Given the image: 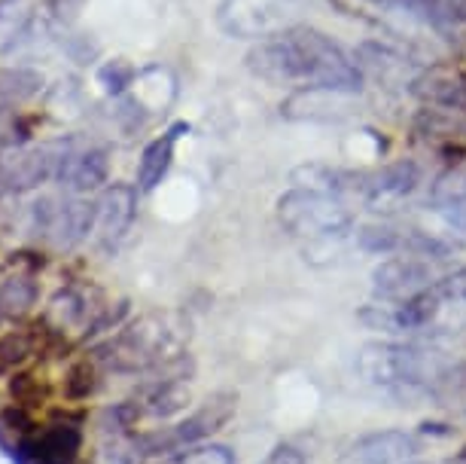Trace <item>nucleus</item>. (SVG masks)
<instances>
[{
    "label": "nucleus",
    "mask_w": 466,
    "mask_h": 464,
    "mask_svg": "<svg viewBox=\"0 0 466 464\" xmlns=\"http://www.w3.org/2000/svg\"><path fill=\"white\" fill-rule=\"evenodd\" d=\"M248 71L262 83L299 86L308 92L354 95L363 89V67L318 28L296 25L248 52Z\"/></svg>",
    "instance_id": "nucleus-1"
},
{
    "label": "nucleus",
    "mask_w": 466,
    "mask_h": 464,
    "mask_svg": "<svg viewBox=\"0 0 466 464\" xmlns=\"http://www.w3.org/2000/svg\"><path fill=\"white\" fill-rule=\"evenodd\" d=\"M451 357L442 348L400 343V339H378L366 343L354 357V370L369 388L393 394V397H415L445 388L451 373Z\"/></svg>",
    "instance_id": "nucleus-2"
},
{
    "label": "nucleus",
    "mask_w": 466,
    "mask_h": 464,
    "mask_svg": "<svg viewBox=\"0 0 466 464\" xmlns=\"http://www.w3.org/2000/svg\"><path fill=\"white\" fill-rule=\"evenodd\" d=\"M360 321L381 334H466V269L436 278L427 291L409 303H372L360 312Z\"/></svg>",
    "instance_id": "nucleus-3"
},
{
    "label": "nucleus",
    "mask_w": 466,
    "mask_h": 464,
    "mask_svg": "<svg viewBox=\"0 0 466 464\" xmlns=\"http://www.w3.org/2000/svg\"><path fill=\"white\" fill-rule=\"evenodd\" d=\"M174 345H177V327H174V321L162 312H149L135 321H126L116 334H110L104 343L95 345L89 355L104 370L119 376H137V373H149L153 366L174 357L171 355Z\"/></svg>",
    "instance_id": "nucleus-4"
},
{
    "label": "nucleus",
    "mask_w": 466,
    "mask_h": 464,
    "mask_svg": "<svg viewBox=\"0 0 466 464\" xmlns=\"http://www.w3.org/2000/svg\"><path fill=\"white\" fill-rule=\"evenodd\" d=\"M278 223L289 235L305 242H332L350 232L354 214L345 205V199L336 192H323L311 187H293L278 199L275 205Z\"/></svg>",
    "instance_id": "nucleus-5"
},
{
    "label": "nucleus",
    "mask_w": 466,
    "mask_h": 464,
    "mask_svg": "<svg viewBox=\"0 0 466 464\" xmlns=\"http://www.w3.org/2000/svg\"><path fill=\"white\" fill-rule=\"evenodd\" d=\"M235 409H238V394L217 391V394H210L196 413L183 416L171 425L153 428V431L135 434V443H137V449L144 452V459L187 452L192 446H201L205 440H210L217 431H223V428L232 422Z\"/></svg>",
    "instance_id": "nucleus-6"
},
{
    "label": "nucleus",
    "mask_w": 466,
    "mask_h": 464,
    "mask_svg": "<svg viewBox=\"0 0 466 464\" xmlns=\"http://www.w3.org/2000/svg\"><path fill=\"white\" fill-rule=\"evenodd\" d=\"M302 0H223L217 22L228 37L271 40L299 25Z\"/></svg>",
    "instance_id": "nucleus-7"
},
{
    "label": "nucleus",
    "mask_w": 466,
    "mask_h": 464,
    "mask_svg": "<svg viewBox=\"0 0 466 464\" xmlns=\"http://www.w3.org/2000/svg\"><path fill=\"white\" fill-rule=\"evenodd\" d=\"M196 376V361L189 355H174L165 364L153 366L147 379H140L135 391V407L140 409V418H162L168 422L177 413H183L189 404V382Z\"/></svg>",
    "instance_id": "nucleus-8"
},
{
    "label": "nucleus",
    "mask_w": 466,
    "mask_h": 464,
    "mask_svg": "<svg viewBox=\"0 0 466 464\" xmlns=\"http://www.w3.org/2000/svg\"><path fill=\"white\" fill-rule=\"evenodd\" d=\"M74 144L76 138H58V141L19 147V150L0 156V190L19 196V192H31L43 187V183L56 180L61 162H65V156Z\"/></svg>",
    "instance_id": "nucleus-9"
},
{
    "label": "nucleus",
    "mask_w": 466,
    "mask_h": 464,
    "mask_svg": "<svg viewBox=\"0 0 466 464\" xmlns=\"http://www.w3.org/2000/svg\"><path fill=\"white\" fill-rule=\"evenodd\" d=\"M83 416L70 409H56L52 422H46L28 440L15 443L25 464H80L83 455Z\"/></svg>",
    "instance_id": "nucleus-10"
},
{
    "label": "nucleus",
    "mask_w": 466,
    "mask_h": 464,
    "mask_svg": "<svg viewBox=\"0 0 466 464\" xmlns=\"http://www.w3.org/2000/svg\"><path fill=\"white\" fill-rule=\"evenodd\" d=\"M436 282L433 260L420 253H390L372 269L375 303H409Z\"/></svg>",
    "instance_id": "nucleus-11"
},
{
    "label": "nucleus",
    "mask_w": 466,
    "mask_h": 464,
    "mask_svg": "<svg viewBox=\"0 0 466 464\" xmlns=\"http://www.w3.org/2000/svg\"><path fill=\"white\" fill-rule=\"evenodd\" d=\"M420 187V165L411 160L390 162L384 169H378L375 174H366L360 183V196L369 211L375 214H390L400 211Z\"/></svg>",
    "instance_id": "nucleus-12"
},
{
    "label": "nucleus",
    "mask_w": 466,
    "mask_h": 464,
    "mask_svg": "<svg viewBox=\"0 0 466 464\" xmlns=\"http://www.w3.org/2000/svg\"><path fill=\"white\" fill-rule=\"evenodd\" d=\"M341 464H427L424 446L415 434L400 431V428H384V431H369L357 437L348 446Z\"/></svg>",
    "instance_id": "nucleus-13"
},
{
    "label": "nucleus",
    "mask_w": 466,
    "mask_h": 464,
    "mask_svg": "<svg viewBox=\"0 0 466 464\" xmlns=\"http://www.w3.org/2000/svg\"><path fill=\"white\" fill-rule=\"evenodd\" d=\"M95 223H98V202L83 196L56 199V211H52L46 242L56 251H74L95 232Z\"/></svg>",
    "instance_id": "nucleus-14"
},
{
    "label": "nucleus",
    "mask_w": 466,
    "mask_h": 464,
    "mask_svg": "<svg viewBox=\"0 0 466 464\" xmlns=\"http://www.w3.org/2000/svg\"><path fill=\"white\" fill-rule=\"evenodd\" d=\"M137 217V190L131 183H110L98 199V223H95V239L104 251L116 248L126 239L131 223Z\"/></svg>",
    "instance_id": "nucleus-15"
},
{
    "label": "nucleus",
    "mask_w": 466,
    "mask_h": 464,
    "mask_svg": "<svg viewBox=\"0 0 466 464\" xmlns=\"http://www.w3.org/2000/svg\"><path fill=\"white\" fill-rule=\"evenodd\" d=\"M110 178V156L98 144H80L76 141L67 150L65 162H61L58 183L65 187L70 196H83V192L98 190L101 183Z\"/></svg>",
    "instance_id": "nucleus-16"
},
{
    "label": "nucleus",
    "mask_w": 466,
    "mask_h": 464,
    "mask_svg": "<svg viewBox=\"0 0 466 464\" xmlns=\"http://www.w3.org/2000/svg\"><path fill=\"white\" fill-rule=\"evenodd\" d=\"M104 305L107 303L98 300V291L83 284H67L49 300V309L43 312V318L56 324L58 330H65V334L67 330H86Z\"/></svg>",
    "instance_id": "nucleus-17"
},
{
    "label": "nucleus",
    "mask_w": 466,
    "mask_h": 464,
    "mask_svg": "<svg viewBox=\"0 0 466 464\" xmlns=\"http://www.w3.org/2000/svg\"><path fill=\"white\" fill-rule=\"evenodd\" d=\"M430 208L448 230L466 235V162H457L439 174L430 190Z\"/></svg>",
    "instance_id": "nucleus-18"
},
{
    "label": "nucleus",
    "mask_w": 466,
    "mask_h": 464,
    "mask_svg": "<svg viewBox=\"0 0 466 464\" xmlns=\"http://www.w3.org/2000/svg\"><path fill=\"white\" fill-rule=\"evenodd\" d=\"M366 4L411 15L433 28H463L466 25V0H366Z\"/></svg>",
    "instance_id": "nucleus-19"
},
{
    "label": "nucleus",
    "mask_w": 466,
    "mask_h": 464,
    "mask_svg": "<svg viewBox=\"0 0 466 464\" xmlns=\"http://www.w3.org/2000/svg\"><path fill=\"white\" fill-rule=\"evenodd\" d=\"M180 131H187V126H171L165 135H159L156 141H149L140 153V162H137V187L144 192H153L159 183L165 180V174L171 171V162H174V147L180 141Z\"/></svg>",
    "instance_id": "nucleus-20"
},
{
    "label": "nucleus",
    "mask_w": 466,
    "mask_h": 464,
    "mask_svg": "<svg viewBox=\"0 0 466 464\" xmlns=\"http://www.w3.org/2000/svg\"><path fill=\"white\" fill-rule=\"evenodd\" d=\"M4 391L10 404H19L25 409H31V413H40V409H49L56 385L49 382V376L43 373L40 366H25V370H15L13 376H6Z\"/></svg>",
    "instance_id": "nucleus-21"
},
{
    "label": "nucleus",
    "mask_w": 466,
    "mask_h": 464,
    "mask_svg": "<svg viewBox=\"0 0 466 464\" xmlns=\"http://www.w3.org/2000/svg\"><path fill=\"white\" fill-rule=\"evenodd\" d=\"M37 357H40V339L31 318L15 324L13 330H0V379L31 366V361H37Z\"/></svg>",
    "instance_id": "nucleus-22"
},
{
    "label": "nucleus",
    "mask_w": 466,
    "mask_h": 464,
    "mask_svg": "<svg viewBox=\"0 0 466 464\" xmlns=\"http://www.w3.org/2000/svg\"><path fill=\"white\" fill-rule=\"evenodd\" d=\"M101 391V364L92 355L76 357L65 366L58 382V394L67 407H86Z\"/></svg>",
    "instance_id": "nucleus-23"
},
{
    "label": "nucleus",
    "mask_w": 466,
    "mask_h": 464,
    "mask_svg": "<svg viewBox=\"0 0 466 464\" xmlns=\"http://www.w3.org/2000/svg\"><path fill=\"white\" fill-rule=\"evenodd\" d=\"M40 303V282L37 275L28 273H13L0 282V312H4L6 321H28L31 312L37 309Z\"/></svg>",
    "instance_id": "nucleus-24"
},
{
    "label": "nucleus",
    "mask_w": 466,
    "mask_h": 464,
    "mask_svg": "<svg viewBox=\"0 0 466 464\" xmlns=\"http://www.w3.org/2000/svg\"><path fill=\"white\" fill-rule=\"evenodd\" d=\"M43 89V74L34 67H6L0 71V108H15V104L34 98Z\"/></svg>",
    "instance_id": "nucleus-25"
},
{
    "label": "nucleus",
    "mask_w": 466,
    "mask_h": 464,
    "mask_svg": "<svg viewBox=\"0 0 466 464\" xmlns=\"http://www.w3.org/2000/svg\"><path fill=\"white\" fill-rule=\"evenodd\" d=\"M34 119L15 108H0V150H19L31 141Z\"/></svg>",
    "instance_id": "nucleus-26"
},
{
    "label": "nucleus",
    "mask_w": 466,
    "mask_h": 464,
    "mask_svg": "<svg viewBox=\"0 0 466 464\" xmlns=\"http://www.w3.org/2000/svg\"><path fill=\"white\" fill-rule=\"evenodd\" d=\"M406 239H409V232L390 230V226H366V230H360V248L375 253V257L402 253L406 251Z\"/></svg>",
    "instance_id": "nucleus-27"
},
{
    "label": "nucleus",
    "mask_w": 466,
    "mask_h": 464,
    "mask_svg": "<svg viewBox=\"0 0 466 464\" xmlns=\"http://www.w3.org/2000/svg\"><path fill=\"white\" fill-rule=\"evenodd\" d=\"M40 422H37V413H31V409H25L19 404H6L0 407V431H4L10 440L22 443L28 440V437H34L40 431Z\"/></svg>",
    "instance_id": "nucleus-28"
},
{
    "label": "nucleus",
    "mask_w": 466,
    "mask_h": 464,
    "mask_svg": "<svg viewBox=\"0 0 466 464\" xmlns=\"http://www.w3.org/2000/svg\"><path fill=\"white\" fill-rule=\"evenodd\" d=\"M135 77H137L135 67H131L126 58L104 61V65L98 67V83L104 86V92L107 95H122L131 83H135Z\"/></svg>",
    "instance_id": "nucleus-29"
},
{
    "label": "nucleus",
    "mask_w": 466,
    "mask_h": 464,
    "mask_svg": "<svg viewBox=\"0 0 466 464\" xmlns=\"http://www.w3.org/2000/svg\"><path fill=\"white\" fill-rule=\"evenodd\" d=\"M144 452L137 449L135 437H107L98 452V464H140Z\"/></svg>",
    "instance_id": "nucleus-30"
},
{
    "label": "nucleus",
    "mask_w": 466,
    "mask_h": 464,
    "mask_svg": "<svg viewBox=\"0 0 466 464\" xmlns=\"http://www.w3.org/2000/svg\"><path fill=\"white\" fill-rule=\"evenodd\" d=\"M171 464H238L228 446L210 443V446H192L187 452H177Z\"/></svg>",
    "instance_id": "nucleus-31"
},
{
    "label": "nucleus",
    "mask_w": 466,
    "mask_h": 464,
    "mask_svg": "<svg viewBox=\"0 0 466 464\" xmlns=\"http://www.w3.org/2000/svg\"><path fill=\"white\" fill-rule=\"evenodd\" d=\"M10 266L15 273H28V275H40L43 269L49 266V257L43 251H34V248H22V251H13L10 253Z\"/></svg>",
    "instance_id": "nucleus-32"
},
{
    "label": "nucleus",
    "mask_w": 466,
    "mask_h": 464,
    "mask_svg": "<svg viewBox=\"0 0 466 464\" xmlns=\"http://www.w3.org/2000/svg\"><path fill=\"white\" fill-rule=\"evenodd\" d=\"M259 464H305V455L299 452L296 446L280 443V446H275V449H271Z\"/></svg>",
    "instance_id": "nucleus-33"
},
{
    "label": "nucleus",
    "mask_w": 466,
    "mask_h": 464,
    "mask_svg": "<svg viewBox=\"0 0 466 464\" xmlns=\"http://www.w3.org/2000/svg\"><path fill=\"white\" fill-rule=\"evenodd\" d=\"M4 321H6V318H4V312H0V330H4Z\"/></svg>",
    "instance_id": "nucleus-34"
}]
</instances>
